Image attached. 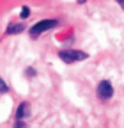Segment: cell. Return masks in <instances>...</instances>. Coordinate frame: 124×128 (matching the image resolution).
I'll list each match as a JSON object with an SVG mask.
<instances>
[{"label":"cell","instance_id":"6da1fadb","mask_svg":"<svg viewBox=\"0 0 124 128\" xmlns=\"http://www.w3.org/2000/svg\"><path fill=\"white\" fill-rule=\"evenodd\" d=\"M59 23H60V22H59V20H55V18H50V20H41V22L34 23L32 27L28 28V34H30V38H32V39H37V38L43 34V32L59 27Z\"/></svg>","mask_w":124,"mask_h":128},{"label":"cell","instance_id":"7a4b0ae2","mask_svg":"<svg viewBox=\"0 0 124 128\" xmlns=\"http://www.w3.org/2000/svg\"><path fill=\"white\" fill-rule=\"evenodd\" d=\"M59 59L66 64H74V62H82V60H87L89 59V54L87 52H82V50H60L59 52Z\"/></svg>","mask_w":124,"mask_h":128},{"label":"cell","instance_id":"3957f363","mask_svg":"<svg viewBox=\"0 0 124 128\" xmlns=\"http://www.w3.org/2000/svg\"><path fill=\"white\" fill-rule=\"evenodd\" d=\"M96 94L101 102H108L114 96V86L110 80H101L98 84V89H96Z\"/></svg>","mask_w":124,"mask_h":128},{"label":"cell","instance_id":"277c9868","mask_svg":"<svg viewBox=\"0 0 124 128\" xmlns=\"http://www.w3.org/2000/svg\"><path fill=\"white\" fill-rule=\"evenodd\" d=\"M25 28H27V25L21 23V22H11V23L7 25V28H5V36H16V34H21Z\"/></svg>","mask_w":124,"mask_h":128},{"label":"cell","instance_id":"5b68a950","mask_svg":"<svg viewBox=\"0 0 124 128\" xmlns=\"http://www.w3.org/2000/svg\"><path fill=\"white\" fill-rule=\"evenodd\" d=\"M30 116V103L28 102H21L16 108V119H25Z\"/></svg>","mask_w":124,"mask_h":128},{"label":"cell","instance_id":"8992f818","mask_svg":"<svg viewBox=\"0 0 124 128\" xmlns=\"http://www.w3.org/2000/svg\"><path fill=\"white\" fill-rule=\"evenodd\" d=\"M28 14H30V7L28 6H23L21 7V12H20V18L25 20V18H28Z\"/></svg>","mask_w":124,"mask_h":128},{"label":"cell","instance_id":"52a82bcc","mask_svg":"<svg viewBox=\"0 0 124 128\" xmlns=\"http://www.w3.org/2000/svg\"><path fill=\"white\" fill-rule=\"evenodd\" d=\"M5 92H9V86L0 78V94H5Z\"/></svg>","mask_w":124,"mask_h":128},{"label":"cell","instance_id":"ba28073f","mask_svg":"<svg viewBox=\"0 0 124 128\" xmlns=\"http://www.w3.org/2000/svg\"><path fill=\"white\" fill-rule=\"evenodd\" d=\"M25 76H27V78L36 76V70H34V68H27V70H25Z\"/></svg>","mask_w":124,"mask_h":128},{"label":"cell","instance_id":"9c48e42d","mask_svg":"<svg viewBox=\"0 0 124 128\" xmlns=\"http://www.w3.org/2000/svg\"><path fill=\"white\" fill-rule=\"evenodd\" d=\"M14 128H27L25 119H16V123H14Z\"/></svg>","mask_w":124,"mask_h":128},{"label":"cell","instance_id":"30bf717a","mask_svg":"<svg viewBox=\"0 0 124 128\" xmlns=\"http://www.w3.org/2000/svg\"><path fill=\"white\" fill-rule=\"evenodd\" d=\"M115 2H117V4H119V6H121V7L124 9V0H115Z\"/></svg>","mask_w":124,"mask_h":128},{"label":"cell","instance_id":"8fae6325","mask_svg":"<svg viewBox=\"0 0 124 128\" xmlns=\"http://www.w3.org/2000/svg\"><path fill=\"white\" fill-rule=\"evenodd\" d=\"M85 2H87V0H76V4H80V6H82V4H85Z\"/></svg>","mask_w":124,"mask_h":128}]
</instances>
